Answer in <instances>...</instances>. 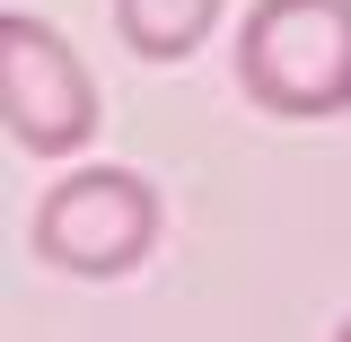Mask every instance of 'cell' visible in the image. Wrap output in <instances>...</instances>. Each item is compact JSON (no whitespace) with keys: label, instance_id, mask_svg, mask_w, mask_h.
<instances>
[{"label":"cell","instance_id":"cell-1","mask_svg":"<svg viewBox=\"0 0 351 342\" xmlns=\"http://www.w3.org/2000/svg\"><path fill=\"white\" fill-rule=\"evenodd\" d=\"M237 88L281 123L351 114V0H255L237 27Z\"/></svg>","mask_w":351,"mask_h":342},{"label":"cell","instance_id":"cell-2","mask_svg":"<svg viewBox=\"0 0 351 342\" xmlns=\"http://www.w3.org/2000/svg\"><path fill=\"white\" fill-rule=\"evenodd\" d=\"M158 228H167V211L141 167H80L36 202L27 246H36V263L71 272V281H123L149 263Z\"/></svg>","mask_w":351,"mask_h":342},{"label":"cell","instance_id":"cell-3","mask_svg":"<svg viewBox=\"0 0 351 342\" xmlns=\"http://www.w3.org/2000/svg\"><path fill=\"white\" fill-rule=\"evenodd\" d=\"M0 123L36 158H71L97 132V80L36 9H0Z\"/></svg>","mask_w":351,"mask_h":342},{"label":"cell","instance_id":"cell-4","mask_svg":"<svg viewBox=\"0 0 351 342\" xmlns=\"http://www.w3.org/2000/svg\"><path fill=\"white\" fill-rule=\"evenodd\" d=\"M219 9L228 0H114V27H123V44L141 62H184L219 27Z\"/></svg>","mask_w":351,"mask_h":342},{"label":"cell","instance_id":"cell-5","mask_svg":"<svg viewBox=\"0 0 351 342\" xmlns=\"http://www.w3.org/2000/svg\"><path fill=\"white\" fill-rule=\"evenodd\" d=\"M334 342H351V316H343V325H334Z\"/></svg>","mask_w":351,"mask_h":342}]
</instances>
